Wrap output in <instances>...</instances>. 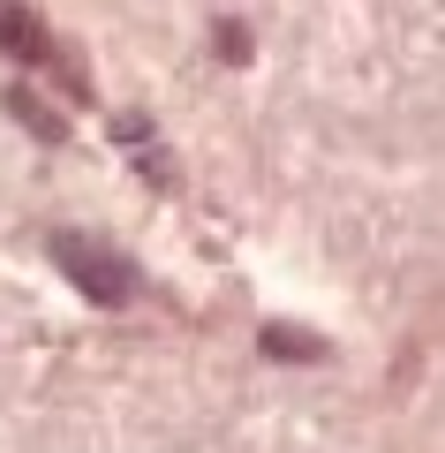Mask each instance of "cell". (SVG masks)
<instances>
[{
    "mask_svg": "<svg viewBox=\"0 0 445 453\" xmlns=\"http://www.w3.org/2000/svg\"><path fill=\"white\" fill-rule=\"evenodd\" d=\"M8 113H16V121H31V129L46 136V144H61V136H68V129H61V113H53L46 98H31V91H23V83H16V91H8Z\"/></svg>",
    "mask_w": 445,
    "mask_h": 453,
    "instance_id": "obj_3",
    "label": "cell"
},
{
    "mask_svg": "<svg viewBox=\"0 0 445 453\" xmlns=\"http://www.w3.org/2000/svg\"><path fill=\"white\" fill-rule=\"evenodd\" d=\"M219 61H249V31L242 23H219Z\"/></svg>",
    "mask_w": 445,
    "mask_h": 453,
    "instance_id": "obj_4",
    "label": "cell"
},
{
    "mask_svg": "<svg viewBox=\"0 0 445 453\" xmlns=\"http://www.w3.org/2000/svg\"><path fill=\"white\" fill-rule=\"evenodd\" d=\"M53 257H61V273L76 280L91 303H106V310H121L128 295H136V273H128V265L113 257L106 242H83V234H53Z\"/></svg>",
    "mask_w": 445,
    "mask_h": 453,
    "instance_id": "obj_1",
    "label": "cell"
},
{
    "mask_svg": "<svg viewBox=\"0 0 445 453\" xmlns=\"http://www.w3.org/2000/svg\"><path fill=\"white\" fill-rule=\"evenodd\" d=\"M257 348H265V356H280V363H325V356H333L318 333H295V325H265V333H257Z\"/></svg>",
    "mask_w": 445,
    "mask_h": 453,
    "instance_id": "obj_2",
    "label": "cell"
}]
</instances>
